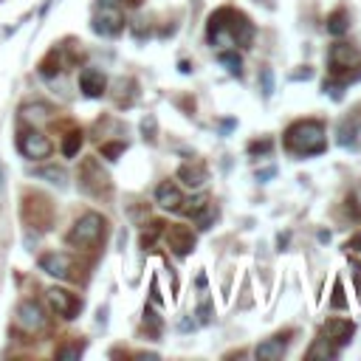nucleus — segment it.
I'll use <instances>...</instances> for the list:
<instances>
[{
    "label": "nucleus",
    "instance_id": "f257e3e1",
    "mask_svg": "<svg viewBox=\"0 0 361 361\" xmlns=\"http://www.w3.org/2000/svg\"><path fill=\"white\" fill-rule=\"evenodd\" d=\"M206 37L212 45H249L254 40V26L243 12L223 6L209 17Z\"/></svg>",
    "mask_w": 361,
    "mask_h": 361
},
{
    "label": "nucleus",
    "instance_id": "f03ea898",
    "mask_svg": "<svg viewBox=\"0 0 361 361\" xmlns=\"http://www.w3.org/2000/svg\"><path fill=\"white\" fill-rule=\"evenodd\" d=\"M327 147L325 141V127L314 119L297 121L285 130V150L294 153V156H316Z\"/></svg>",
    "mask_w": 361,
    "mask_h": 361
},
{
    "label": "nucleus",
    "instance_id": "7ed1b4c3",
    "mask_svg": "<svg viewBox=\"0 0 361 361\" xmlns=\"http://www.w3.org/2000/svg\"><path fill=\"white\" fill-rule=\"evenodd\" d=\"M105 226H108V221L102 218V214L88 212V214H82V218L74 223V229L68 232V243L77 246V249H94L105 237Z\"/></svg>",
    "mask_w": 361,
    "mask_h": 361
},
{
    "label": "nucleus",
    "instance_id": "20e7f679",
    "mask_svg": "<svg viewBox=\"0 0 361 361\" xmlns=\"http://www.w3.org/2000/svg\"><path fill=\"white\" fill-rule=\"evenodd\" d=\"M23 221L37 229H48L54 221V203L45 195H26L23 198Z\"/></svg>",
    "mask_w": 361,
    "mask_h": 361
},
{
    "label": "nucleus",
    "instance_id": "39448f33",
    "mask_svg": "<svg viewBox=\"0 0 361 361\" xmlns=\"http://www.w3.org/2000/svg\"><path fill=\"white\" fill-rule=\"evenodd\" d=\"M327 59L333 74H344V80H350V71H361V51L350 43H336Z\"/></svg>",
    "mask_w": 361,
    "mask_h": 361
},
{
    "label": "nucleus",
    "instance_id": "423d86ee",
    "mask_svg": "<svg viewBox=\"0 0 361 361\" xmlns=\"http://www.w3.org/2000/svg\"><path fill=\"white\" fill-rule=\"evenodd\" d=\"M80 184L91 195H108L110 192V175L102 170L96 159H85L80 167Z\"/></svg>",
    "mask_w": 361,
    "mask_h": 361
},
{
    "label": "nucleus",
    "instance_id": "0eeeda50",
    "mask_svg": "<svg viewBox=\"0 0 361 361\" xmlns=\"http://www.w3.org/2000/svg\"><path fill=\"white\" fill-rule=\"evenodd\" d=\"M17 147H20V153L26 156V159H34V161H43V159H48L51 156V141L40 133V130H26V133H20V138H17Z\"/></svg>",
    "mask_w": 361,
    "mask_h": 361
},
{
    "label": "nucleus",
    "instance_id": "6e6552de",
    "mask_svg": "<svg viewBox=\"0 0 361 361\" xmlns=\"http://www.w3.org/2000/svg\"><path fill=\"white\" fill-rule=\"evenodd\" d=\"M124 29V15L116 3H102V12L94 17V31L102 37H116Z\"/></svg>",
    "mask_w": 361,
    "mask_h": 361
},
{
    "label": "nucleus",
    "instance_id": "1a4fd4ad",
    "mask_svg": "<svg viewBox=\"0 0 361 361\" xmlns=\"http://www.w3.org/2000/svg\"><path fill=\"white\" fill-rule=\"evenodd\" d=\"M15 325H17L20 330H26V333H40V330H45L48 319H45V311H43L34 300H26V302L17 308Z\"/></svg>",
    "mask_w": 361,
    "mask_h": 361
},
{
    "label": "nucleus",
    "instance_id": "9d476101",
    "mask_svg": "<svg viewBox=\"0 0 361 361\" xmlns=\"http://www.w3.org/2000/svg\"><path fill=\"white\" fill-rule=\"evenodd\" d=\"M48 302H51L54 314L62 316V319H77V314L82 311V300H77L71 291H65V288H51Z\"/></svg>",
    "mask_w": 361,
    "mask_h": 361
},
{
    "label": "nucleus",
    "instance_id": "9b49d317",
    "mask_svg": "<svg viewBox=\"0 0 361 361\" xmlns=\"http://www.w3.org/2000/svg\"><path fill=\"white\" fill-rule=\"evenodd\" d=\"M40 268L45 274L57 277V279H68L71 271H74V260H71L68 254H62V251H54V254H43L40 257Z\"/></svg>",
    "mask_w": 361,
    "mask_h": 361
},
{
    "label": "nucleus",
    "instance_id": "f8f14e48",
    "mask_svg": "<svg viewBox=\"0 0 361 361\" xmlns=\"http://www.w3.org/2000/svg\"><path fill=\"white\" fill-rule=\"evenodd\" d=\"M167 246L178 254V257H186L192 249H195V235L189 226H170L167 229Z\"/></svg>",
    "mask_w": 361,
    "mask_h": 361
},
{
    "label": "nucleus",
    "instance_id": "ddd939ff",
    "mask_svg": "<svg viewBox=\"0 0 361 361\" xmlns=\"http://www.w3.org/2000/svg\"><path fill=\"white\" fill-rule=\"evenodd\" d=\"M80 88H82V94H85V96L96 99V96H102V94H105L108 80H105L102 71H96V68H85L82 74H80Z\"/></svg>",
    "mask_w": 361,
    "mask_h": 361
},
{
    "label": "nucleus",
    "instance_id": "4468645a",
    "mask_svg": "<svg viewBox=\"0 0 361 361\" xmlns=\"http://www.w3.org/2000/svg\"><path fill=\"white\" fill-rule=\"evenodd\" d=\"M178 178H181L189 189H198V186L206 184V167H203L200 161H186V164H181Z\"/></svg>",
    "mask_w": 361,
    "mask_h": 361
},
{
    "label": "nucleus",
    "instance_id": "2eb2a0df",
    "mask_svg": "<svg viewBox=\"0 0 361 361\" xmlns=\"http://www.w3.org/2000/svg\"><path fill=\"white\" fill-rule=\"evenodd\" d=\"M156 198H159V203H161L164 209H170V212H181V206H184V195H181V189H178L172 181H164V184L159 186Z\"/></svg>",
    "mask_w": 361,
    "mask_h": 361
},
{
    "label": "nucleus",
    "instance_id": "dca6fc26",
    "mask_svg": "<svg viewBox=\"0 0 361 361\" xmlns=\"http://www.w3.org/2000/svg\"><path fill=\"white\" fill-rule=\"evenodd\" d=\"M285 347H288L285 336H274V339H265V341L254 350V355H257L260 361H279V358L285 355Z\"/></svg>",
    "mask_w": 361,
    "mask_h": 361
},
{
    "label": "nucleus",
    "instance_id": "f3484780",
    "mask_svg": "<svg viewBox=\"0 0 361 361\" xmlns=\"http://www.w3.org/2000/svg\"><path fill=\"white\" fill-rule=\"evenodd\" d=\"M322 333L330 341H336V344H347L350 336H353V322H347V319H327V325H325Z\"/></svg>",
    "mask_w": 361,
    "mask_h": 361
},
{
    "label": "nucleus",
    "instance_id": "a211bd4d",
    "mask_svg": "<svg viewBox=\"0 0 361 361\" xmlns=\"http://www.w3.org/2000/svg\"><path fill=\"white\" fill-rule=\"evenodd\" d=\"M347 29H350V15H347L344 9H336V12L327 17V34H333V37H341Z\"/></svg>",
    "mask_w": 361,
    "mask_h": 361
},
{
    "label": "nucleus",
    "instance_id": "6ab92c4d",
    "mask_svg": "<svg viewBox=\"0 0 361 361\" xmlns=\"http://www.w3.org/2000/svg\"><path fill=\"white\" fill-rule=\"evenodd\" d=\"M336 355V344L322 333L316 341H314V347L308 350V358H333Z\"/></svg>",
    "mask_w": 361,
    "mask_h": 361
},
{
    "label": "nucleus",
    "instance_id": "aec40b11",
    "mask_svg": "<svg viewBox=\"0 0 361 361\" xmlns=\"http://www.w3.org/2000/svg\"><path fill=\"white\" fill-rule=\"evenodd\" d=\"M80 147H82V133H80V130H71V133L65 135V141H62V156L74 159V156L80 153Z\"/></svg>",
    "mask_w": 361,
    "mask_h": 361
},
{
    "label": "nucleus",
    "instance_id": "412c9836",
    "mask_svg": "<svg viewBox=\"0 0 361 361\" xmlns=\"http://www.w3.org/2000/svg\"><path fill=\"white\" fill-rule=\"evenodd\" d=\"M218 59H221V65H226V68H229V74H235V77H240V74H243V59H240V54H237V51H221V54H218Z\"/></svg>",
    "mask_w": 361,
    "mask_h": 361
},
{
    "label": "nucleus",
    "instance_id": "4be33fe9",
    "mask_svg": "<svg viewBox=\"0 0 361 361\" xmlns=\"http://www.w3.org/2000/svg\"><path fill=\"white\" fill-rule=\"evenodd\" d=\"M161 232H164V223H161V221H153V223H150L147 229L141 232V249H153Z\"/></svg>",
    "mask_w": 361,
    "mask_h": 361
},
{
    "label": "nucleus",
    "instance_id": "5701e85b",
    "mask_svg": "<svg viewBox=\"0 0 361 361\" xmlns=\"http://www.w3.org/2000/svg\"><path fill=\"white\" fill-rule=\"evenodd\" d=\"M214 214H218V212H214V206H212V203H206L192 221L198 223V229H209V226H212V221H214Z\"/></svg>",
    "mask_w": 361,
    "mask_h": 361
},
{
    "label": "nucleus",
    "instance_id": "b1692460",
    "mask_svg": "<svg viewBox=\"0 0 361 361\" xmlns=\"http://www.w3.org/2000/svg\"><path fill=\"white\" fill-rule=\"evenodd\" d=\"M48 113H51V110H48L45 105H26V108H23V119H26V121H43V119H48Z\"/></svg>",
    "mask_w": 361,
    "mask_h": 361
},
{
    "label": "nucleus",
    "instance_id": "393cba45",
    "mask_svg": "<svg viewBox=\"0 0 361 361\" xmlns=\"http://www.w3.org/2000/svg\"><path fill=\"white\" fill-rule=\"evenodd\" d=\"M186 203H189V206H181V212H186L189 218H195V214L209 203V198H206V195H198V198H192V200H186Z\"/></svg>",
    "mask_w": 361,
    "mask_h": 361
},
{
    "label": "nucleus",
    "instance_id": "a878e982",
    "mask_svg": "<svg viewBox=\"0 0 361 361\" xmlns=\"http://www.w3.org/2000/svg\"><path fill=\"white\" fill-rule=\"evenodd\" d=\"M260 82H263V96L268 99L274 94V74H271V68H263L260 71Z\"/></svg>",
    "mask_w": 361,
    "mask_h": 361
},
{
    "label": "nucleus",
    "instance_id": "bb28decb",
    "mask_svg": "<svg viewBox=\"0 0 361 361\" xmlns=\"http://www.w3.org/2000/svg\"><path fill=\"white\" fill-rule=\"evenodd\" d=\"M330 308H336V311L347 308V300H344V288H341V282H339V279H336V285H333V300H330Z\"/></svg>",
    "mask_w": 361,
    "mask_h": 361
},
{
    "label": "nucleus",
    "instance_id": "cd10ccee",
    "mask_svg": "<svg viewBox=\"0 0 361 361\" xmlns=\"http://www.w3.org/2000/svg\"><path fill=\"white\" fill-rule=\"evenodd\" d=\"M37 175H40V178H51V184H65V172H62L59 167H45V170H40Z\"/></svg>",
    "mask_w": 361,
    "mask_h": 361
},
{
    "label": "nucleus",
    "instance_id": "c85d7f7f",
    "mask_svg": "<svg viewBox=\"0 0 361 361\" xmlns=\"http://www.w3.org/2000/svg\"><path fill=\"white\" fill-rule=\"evenodd\" d=\"M82 355V344H65L57 350V358H80Z\"/></svg>",
    "mask_w": 361,
    "mask_h": 361
},
{
    "label": "nucleus",
    "instance_id": "c756f323",
    "mask_svg": "<svg viewBox=\"0 0 361 361\" xmlns=\"http://www.w3.org/2000/svg\"><path fill=\"white\" fill-rule=\"evenodd\" d=\"M141 133H144L147 141H156V116H147L141 121Z\"/></svg>",
    "mask_w": 361,
    "mask_h": 361
},
{
    "label": "nucleus",
    "instance_id": "7c9ffc66",
    "mask_svg": "<svg viewBox=\"0 0 361 361\" xmlns=\"http://www.w3.org/2000/svg\"><path fill=\"white\" fill-rule=\"evenodd\" d=\"M121 153H124V144H102V156H108V159H116Z\"/></svg>",
    "mask_w": 361,
    "mask_h": 361
},
{
    "label": "nucleus",
    "instance_id": "2f4dec72",
    "mask_svg": "<svg viewBox=\"0 0 361 361\" xmlns=\"http://www.w3.org/2000/svg\"><path fill=\"white\" fill-rule=\"evenodd\" d=\"M249 153H251V156H257V153H263V156H265V153H271V141H268V138H263V141H254L251 147H249Z\"/></svg>",
    "mask_w": 361,
    "mask_h": 361
},
{
    "label": "nucleus",
    "instance_id": "473e14b6",
    "mask_svg": "<svg viewBox=\"0 0 361 361\" xmlns=\"http://www.w3.org/2000/svg\"><path fill=\"white\" fill-rule=\"evenodd\" d=\"M144 325H150L153 336H159V330H161V322H159V316H156L153 311H147V314H144Z\"/></svg>",
    "mask_w": 361,
    "mask_h": 361
},
{
    "label": "nucleus",
    "instance_id": "72a5a7b5",
    "mask_svg": "<svg viewBox=\"0 0 361 361\" xmlns=\"http://www.w3.org/2000/svg\"><path fill=\"white\" fill-rule=\"evenodd\" d=\"M209 314H212V308H209V302H203V305L198 308V316H200V322H209V319H212Z\"/></svg>",
    "mask_w": 361,
    "mask_h": 361
},
{
    "label": "nucleus",
    "instance_id": "f704fd0d",
    "mask_svg": "<svg viewBox=\"0 0 361 361\" xmlns=\"http://www.w3.org/2000/svg\"><path fill=\"white\" fill-rule=\"evenodd\" d=\"M353 268H355V279H358V291H361V263L353 260Z\"/></svg>",
    "mask_w": 361,
    "mask_h": 361
},
{
    "label": "nucleus",
    "instance_id": "c9c22d12",
    "mask_svg": "<svg viewBox=\"0 0 361 361\" xmlns=\"http://www.w3.org/2000/svg\"><path fill=\"white\" fill-rule=\"evenodd\" d=\"M347 249H355V251H361V235H358L353 243H347Z\"/></svg>",
    "mask_w": 361,
    "mask_h": 361
},
{
    "label": "nucleus",
    "instance_id": "e433bc0d",
    "mask_svg": "<svg viewBox=\"0 0 361 361\" xmlns=\"http://www.w3.org/2000/svg\"><path fill=\"white\" fill-rule=\"evenodd\" d=\"M121 3H127V6H141V0H121Z\"/></svg>",
    "mask_w": 361,
    "mask_h": 361
}]
</instances>
